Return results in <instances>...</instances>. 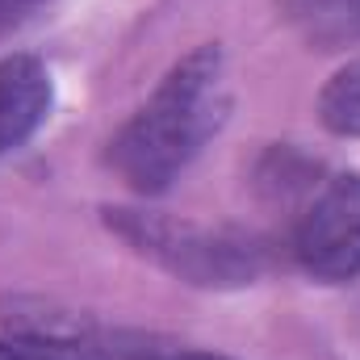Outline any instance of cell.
<instances>
[{
  "instance_id": "cell-2",
  "label": "cell",
  "mask_w": 360,
  "mask_h": 360,
  "mask_svg": "<svg viewBox=\"0 0 360 360\" xmlns=\"http://www.w3.org/2000/svg\"><path fill=\"white\" fill-rule=\"evenodd\" d=\"M109 226L143 256L188 285H248L264 269V252L235 231H210L160 214L109 210Z\"/></svg>"
},
{
  "instance_id": "cell-9",
  "label": "cell",
  "mask_w": 360,
  "mask_h": 360,
  "mask_svg": "<svg viewBox=\"0 0 360 360\" xmlns=\"http://www.w3.org/2000/svg\"><path fill=\"white\" fill-rule=\"evenodd\" d=\"M160 360H231V356H214V352H176V356H160Z\"/></svg>"
},
{
  "instance_id": "cell-8",
  "label": "cell",
  "mask_w": 360,
  "mask_h": 360,
  "mask_svg": "<svg viewBox=\"0 0 360 360\" xmlns=\"http://www.w3.org/2000/svg\"><path fill=\"white\" fill-rule=\"evenodd\" d=\"M46 0H0V30H8V25H17V21H25L34 8H42Z\"/></svg>"
},
{
  "instance_id": "cell-4",
  "label": "cell",
  "mask_w": 360,
  "mask_h": 360,
  "mask_svg": "<svg viewBox=\"0 0 360 360\" xmlns=\"http://www.w3.org/2000/svg\"><path fill=\"white\" fill-rule=\"evenodd\" d=\"M55 80L38 55L0 59V155L25 147L51 117Z\"/></svg>"
},
{
  "instance_id": "cell-1",
  "label": "cell",
  "mask_w": 360,
  "mask_h": 360,
  "mask_svg": "<svg viewBox=\"0 0 360 360\" xmlns=\"http://www.w3.org/2000/svg\"><path fill=\"white\" fill-rule=\"evenodd\" d=\"M231 113L226 59L218 42L188 51L139 113L113 134L109 164L134 193H164L201 155Z\"/></svg>"
},
{
  "instance_id": "cell-5",
  "label": "cell",
  "mask_w": 360,
  "mask_h": 360,
  "mask_svg": "<svg viewBox=\"0 0 360 360\" xmlns=\"http://www.w3.org/2000/svg\"><path fill=\"white\" fill-rule=\"evenodd\" d=\"M306 42L335 51L360 42V0H281Z\"/></svg>"
},
{
  "instance_id": "cell-3",
  "label": "cell",
  "mask_w": 360,
  "mask_h": 360,
  "mask_svg": "<svg viewBox=\"0 0 360 360\" xmlns=\"http://www.w3.org/2000/svg\"><path fill=\"white\" fill-rule=\"evenodd\" d=\"M293 256L319 281L360 276V176L340 172L306 201L293 226Z\"/></svg>"
},
{
  "instance_id": "cell-6",
  "label": "cell",
  "mask_w": 360,
  "mask_h": 360,
  "mask_svg": "<svg viewBox=\"0 0 360 360\" xmlns=\"http://www.w3.org/2000/svg\"><path fill=\"white\" fill-rule=\"evenodd\" d=\"M319 117L331 134L340 139H360V59L340 68L319 96Z\"/></svg>"
},
{
  "instance_id": "cell-7",
  "label": "cell",
  "mask_w": 360,
  "mask_h": 360,
  "mask_svg": "<svg viewBox=\"0 0 360 360\" xmlns=\"http://www.w3.org/2000/svg\"><path fill=\"white\" fill-rule=\"evenodd\" d=\"M0 360H92L76 340H46V335H8L0 340Z\"/></svg>"
}]
</instances>
